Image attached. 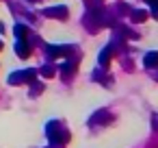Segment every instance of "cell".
<instances>
[{
  "mask_svg": "<svg viewBox=\"0 0 158 148\" xmlns=\"http://www.w3.org/2000/svg\"><path fill=\"white\" fill-rule=\"evenodd\" d=\"M15 52H18V57L28 59V55H31V46H28V42H26V39H18V44H15Z\"/></svg>",
  "mask_w": 158,
  "mask_h": 148,
  "instance_id": "3957f363",
  "label": "cell"
},
{
  "mask_svg": "<svg viewBox=\"0 0 158 148\" xmlns=\"http://www.w3.org/2000/svg\"><path fill=\"white\" fill-rule=\"evenodd\" d=\"M110 57H113V46L108 44V46H104L102 52H100V65H106V63L110 61Z\"/></svg>",
  "mask_w": 158,
  "mask_h": 148,
  "instance_id": "8992f818",
  "label": "cell"
},
{
  "mask_svg": "<svg viewBox=\"0 0 158 148\" xmlns=\"http://www.w3.org/2000/svg\"><path fill=\"white\" fill-rule=\"evenodd\" d=\"M46 16L65 20V18H67V7H50V9H46Z\"/></svg>",
  "mask_w": 158,
  "mask_h": 148,
  "instance_id": "277c9868",
  "label": "cell"
},
{
  "mask_svg": "<svg viewBox=\"0 0 158 148\" xmlns=\"http://www.w3.org/2000/svg\"><path fill=\"white\" fill-rule=\"evenodd\" d=\"M13 31H15L18 39H26V37H28V33H31V31H28V26H24V24H15V29H13Z\"/></svg>",
  "mask_w": 158,
  "mask_h": 148,
  "instance_id": "9c48e42d",
  "label": "cell"
},
{
  "mask_svg": "<svg viewBox=\"0 0 158 148\" xmlns=\"http://www.w3.org/2000/svg\"><path fill=\"white\" fill-rule=\"evenodd\" d=\"M152 13H154V18H158V5H152Z\"/></svg>",
  "mask_w": 158,
  "mask_h": 148,
  "instance_id": "4fadbf2b",
  "label": "cell"
},
{
  "mask_svg": "<svg viewBox=\"0 0 158 148\" xmlns=\"http://www.w3.org/2000/svg\"><path fill=\"white\" fill-rule=\"evenodd\" d=\"M145 18H147V11H141V9H136V11L132 13V20H134V22H143Z\"/></svg>",
  "mask_w": 158,
  "mask_h": 148,
  "instance_id": "7c38bea8",
  "label": "cell"
},
{
  "mask_svg": "<svg viewBox=\"0 0 158 148\" xmlns=\"http://www.w3.org/2000/svg\"><path fill=\"white\" fill-rule=\"evenodd\" d=\"M0 48H2V42H0Z\"/></svg>",
  "mask_w": 158,
  "mask_h": 148,
  "instance_id": "2e32d148",
  "label": "cell"
},
{
  "mask_svg": "<svg viewBox=\"0 0 158 148\" xmlns=\"http://www.w3.org/2000/svg\"><path fill=\"white\" fill-rule=\"evenodd\" d=\"M61 72H63V78H69L72 72H76V70H74V63H72V61L63 63V65H61Z\"/></svg>",
  "mask_w": 158,
  "mask_h": 148,
  "instance_id": "30bf717a",
  "label": "cell"
},
{
  "mask_svg": "<svg viewBox=\"0 0 158 148\" xmlns=\"http://www.w3.org/2000/svg\"><path fill=\"white\" fill-rule=\"evenodd\" d=\"M72 48L69 46H48V55L50 57H63V55H69Z\"/></svg>",
  "mask_w": 158,
  "mask_h": 148,
  "instance_id": "5b68a950",
  "label": "cell"
},
{
  "mask_svg": "<svg viewBox=\"0 0 158 148\" xmlns=\"http://www.w3.org/2000/svg\"><path fill=\"white\" fill-rule=\"evenodd\" d=\"M143 63L145 68H158V52H147L143 57Z\"/></svg>",
  "mask_w": 158,
  "mask_h": 148,
  "instance_id": "52a82bcc",
  "label": "cell"
},
{
  "mask_svg": "<svg viewBox=\"0 0 158 148\" xmlns=\"http://www.w3.org/2000/svg\"><path fill=\"white\" fill-rule=\"evenodd\" d=\"M154 128L158 131V115H154Z\"/></svg>",
  "mask_w": 158,
  "mask_h": 148,
  "instance_id": "5bb4252c",
  "label": "cell"
},
{
  "mask_svg": "<svg viewBox=\"0 0 158 148\" xmlns=\"http://www.w3.org/2000/svg\"><path fill=\"white\" fill-rule=\"evenodd\" d=\"M39 72H41V74H44V76H48V78H50V76H54V74H56V70H54V65H50V63H46V65H44V68H41V70H39Z\"/></svg>",
  "mask_w": 158,
  "mask_h": 148,
  "instance_id": "8fae6325",
  "label": "cell"
},
{
  "mask_svg": "<svg viewBox=\"0 0 158 148\" xmlns=\"http://www.w3.org/2000/svg\"><path fill=\"white\" fill-rule=\"evenodd\" d=\"M37 76V70H24V72H13L9 76V83L11 85H20V83H33Z\"/></svg>",
  "mask_w": 158,
  "mask_h": 148,
  "instance_id": "7a4b0ae2",
  "label": "cell"
},
{
  "mask_svg": "<svg viewBox=\"0 0 158 148\" xmlns=\"http://www.w3.org/2000/svg\"><path fill=\"white\" fill-rule=\"evenodd\" d=\"M147 2H149V5H156V0H147Z\"/></svg>",
  "mask_w": 158,
  "mask_h": 148,
  "instance_id": "9a60e30c",
  "label": "cell"
},
{
  "mask_svg": "<svg viewBox=\"0 0 158 148\" xmlns=\"http://www.w3.org/2000/svg\"><path fill=\"white\" fill-rule=\"evenodd\" d=\"M46 133H48V139H50V144L52 146H61V144H65L67 139H69V133H67V128L61 124V122H50L48 126H46Z\"/></svg>",
  "mask_w": 158,
  "mask_h": 148,
  "instance_id": "6da1fadb",
  "label": "cell"
},
{
  "mask_svg": "<svg viewBox=\"0 0 158 148\" xmlns=\"http://www.w3.org/2000/svg\"><path fill=\"white\" fill-rule=\"evenodd\" d=\"M106 120H108V111H104V109H102V111H98V113H93L89 122H91V124H104Z\"/></svg>",
  "mask_w": 158,
  "mask_h": 148,
  "instance_id": "ba28073f",
  "label": "cell"
}]
</instances>
